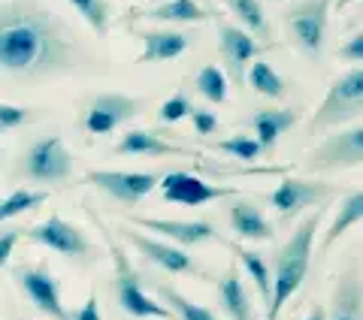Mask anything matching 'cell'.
Listing matches in <instances>:
<instances>
[{"label": "cell", "instance_id": "6", "mask_svg": "<svg viewBox=\"0 0 363 320\" xmlns=\"http://www.w3.org/2000/svg\"><path fill=\"white\" fill-rule=\"evenodd\" d=\"M21 236L33 245H43V248L55 251V254L79 263V266H91V263L100 257V251L94 248V242L88 239V233L82 227L64 221L58 215H49L43 224L30 227V230H21Z\"/></svg>", "mask_w": 363, "mask_h": 320}, {"label": "cell", "instance_id": "24", "mask_svg": "<svg viewBox=\"0 0 363 320\" xmlns=\"http://www.w3.org/2000/svg\"><path fill=\"white\" fill-rule=\"evenodd\" d=\"M149 287L155 290L157 302H164L169 312H173V317H179V320H218L215 312H209L206 305H197L194 299H188L182 290H176L173 284H167L161 278H149Z\"/></svg>", "mask_w": 363, "mask_h": 320}, {"label": "cell", "instance_id": "39", "mask_svg": "<svg viewBox=\"0 0 363 320\" xmlns=\"http://www.w3.org/2000/svg\"><path fill=\"white\" fill-rule=\"evenodd\" d=\"M300 320H327V312H324V305H312L309 312H306V317Z\"/></svg>", "mask_w": 363, "mask_h": 320}, {"label": "cell", "instance_id": "40", "mask_svg": "<svg viewBox=\"0 0 363 320\" xmlns=\"http://www.w3.org/2000/svg\"><path fill=\"white\" fill-rule=\"evenodd\" d=\"M351 4H357V0H336V9H339V13H342V9H348Z\"/></svg>", "mask_w": 363, "mask_h": 320}, {"label": "cell", "instance_id": "25", "mask_svg": "<svg viewBox=\"0 0 363 320\" xmlns=\"http://www.w3.org/2000/svg\"><path fill=\"white\" fill-rule=\"evenodd\" d=\"M140 16L149 21H164V25H203L209 18V13L197 0H164Z\"/></svg>", "mask_w": 363, "mask_h": 320}, {"label": "cell", "instance_id": "11", "mask_svg": "<svg viewBox=\"0 0 363 320\" xmlns=\"http://www.w3.org/2000/svg\"><path fill=\"white\" fill-rule=\"evenodd\" d=\"M161 197L167 202H179V205H206L212 200H227V197H240L242 188H233V185H212V181L200 178L194 173H185V169H173V173H164L161 181Z\"/></svg>", "mask_w": 363, "mask_h": 320}, {"label": "cell", "instance_id": "37", "mask_svg": "<svg viewBox=\"0 0 363 320\" xmlns=\"http://www.w3.org/2000/svg\"><path fill=\"white\" fill-rule=\"evenodd\" d=\"M21 239V230H13V227H6V230H0V269L9 263V257H13V248L18 245Z\"/></svg>", "mask_w": 363, "mask_h": 320}, {"label": "cell", "instance_id": "7", "mask_svg": "<svg viewBox=\"0 0 363 320\" xmlns=\"http://www.w3.org/2000/svg\"><path fill=\"white\" fill-rule=\"evenodd\" d=\"M363 164V124H354L348 130H336L306 154L303 173L309 176H330L345 173V169H357Z\"/></svg>", "mask_w": 363, "mask_h": 320}, {"label": "cell", "instance_id": "10", "mask_svg": "<svg viewBox=\"0 0 363 320\" xmlns=\"http://www.w3.org/2000/svg\"><path fill=\"white\" fill-rule=\"evenodd\" d=\"M9 275H13L16 287L37 305L40 314H45L49 320H73V314L67 312L61 299V281L52 275L49 266H43V263H18Z\"/></svg>", "mask_w": 363, "mask_h": 320}, {"label": "cell", "instance_id": "16", "mask_svg": "<svg viewBox=\"0 0 363 320\" xmlns=\"http://www.w3.org/2000/svg\"><path fill=\"white\" fill-rule=\"evenodd\" d=\"M116 154H128V157H188V160H206L194 148L167 142L157 130H128L121 139L112 145Z\"/></svg>", "mask_w": 363, "mask_h": 320}, {"label": "cell", "instance_id": "4", "mask_svg": "<svg viewBox=\"0 0 363 320\" xmlns=\"http://www.w3.org/2000/svg\"><path fill=\"white\" fill-rule=\"evenodd\" d=\"M336 197H339V185H333V181L285 176L276 190L267 193V202L279 212L281 224H291L294 218H300L306 209H327Z\"/></svg>", "mask_w": 363, "mask_h": 320}, {"label": "cell", "instance_id": "1", "mask_svg": "<svg viewBox=\"0 0 363 320\" xmlns=\"http://www.w3.org/2000/svg\"><path fill=\"white\" fill-rule=\"evenodd\" d=\"M88 55L76 30L40 0H0V70L45 79L79 73Z\"/></svg>", "mask_w": 363, "mask_h": 320}, {"label": "cell", "instance_id": "31", "mask_svg": "<svg viewBox=\"0 0 363 320\" xmlns=\"http://www.w3.org/2000/svg\"><path fill=\"white\" fill-rule=\"evenodd\" d=\"M194 88L200 91V97H206L209 103H224L230 94V82H227V73L221 67L206 64L194 79Z\"/></svg>", "mask_w": 363, "mask_h": 320}, {"label": "cell", "instance_id": "26", "mask_svg": "<svg viewBox=\"0 0 363 320\" xmlns=\"http://www.w3.org/2000/svg\"><path fill=\"white\" fill-rule=\"evenodd\" d=\"M224 245H227V251L233 254V260L245 269V275H248V281L255 284L257 296L267 302V299H269V278H272V275H269V266H267V257L257 254V251H252V248L240 245V242H224Z\"/></svg>", "mask_w": 363, "mask_h": 320}, {"label": "cell", "instance_id": "5", "mask_svg": "<svg viewBox=\"0 0 363 320\" xmlns=\"http://www.w3.org/2000/svg\"><path fill=\"white\" fill-rule=\"evenodd\" d=\"M360 112H363V70L360 67H351L345 76H339L327 88V97L321 100V106H318V112L309 121V133L342 127L348 121L357 124Z\"/></svg>", "mask_w": 363, "mask_h": 320}, {"label": "cell", "instance_id": "3", "mask_svg": "<svg viewBox=\"0 0 363 320\" xmlns=\"http://www.w3.org/2000/svg\"><path fill=\"white\" fill-rule=\"evenodd\" d=\"M85 212H88V218L94 221L97 227V233L104 236V242H106V251H109V257H112V269H116V275H112V290H116V302L124 314H130V317H157V320H176L173 312L164 305V302H157L152 299L149 293H145L143 287V275L133 269V263L130 257L124 254V248L118 245V239H116V230H109V227L104 224V218L91 209V202L85 200Z\"/></svg>", "mask_w": 363, "mask_h": 320}, {"label": "cell", "instance_id": "35", "mask_svg": "<svg viewBox=\"0 0 363 320\" xmlns=\"http://www.w3.org/2000/svg\"><path fill=\"white\" fill-rule=\"evenodd\" d=\"M191 124H194V130H197V136H212L215 130H218V115L215 112H209V109H200V106H194L191 109Z\"/></svg>", "mask_w": 363, "mask_h": 320}, {"label": "cell", "instance_id": "18", "mask_svg": "<svg viewBox=\"0 0 363 320\" xmlns=\"http://www.w3.org/2000/svg\"><path fill=\"white\" fill-rule=\"evenodd\" d=\"M227 221H230L236 239H242V242H272L276 239L272 221H267V215L252 200H245L242 193L227 205Z\"/></svg>", "mask_w": 363, "mask_h": 320}, {"label": "cell", "instance_id": "12", "mask_svg": "<svg viewBox=\"0 0 363 320\" xmlns=\"http://www.w3.org/2000/svg\"><path fill=\"white\" fill-rule=\"evenodd\" d=\"M116 233H121V239L128 245H133L140 254L155 263V266H161L164 272L169 275H200V278H209L206 269L200 266V263L188 254V251H182L179 245H169V242H161V239H152V236H143L140 230H133V227H118Z\"/></svg>", "mask_w": 363, "mask_h": 320}, {"label": "cell", "instance_id": "33", "mask_svg": "<svg viewBox=\"0 0 363 320\" xmlns=\"http://www.w3.org/2000/svg\"><path fill=\"white\" fill-rule=\"evenodd\" d=\"M37 118H40L37 109L16 106V103H4V100H0V133L18 130V127H25V124H33Z\"/></svg>", "mask_w": 363, "mask_h": 320}, {"label": "cell", "instance_id": "8", "mask_svg": "<svg viewBox=\"0 0 363 320\" xmlns=\"http://www.w3.org/2000/svg\"><path fill=\"white\" fill-rule=\"evenodd\" d=\"M70 173H73L70 148L64 145L61 136H43L25 152L16 176H25L28 181H37V185H58V181L70 178Z\"/></svg>", "mask_w": 363, "mask_h": 320}, {"label": "cell", "instance_id": "13", "mask_svg": "<svg viewBox=\"0 0 363 320\" xmlns=\"http://www.w3.org/2000/svg\"><path fill=\"white\" fill-rule=\"evenodd\" d=\"M143 112V103L130 94H100L82 109L79 127L88 136H106L112 130H118L121 124L133 121Z\"/></svg>", "mask_w": 363, "mask_h": 320}, {"label": "cell", "instance_id": "30", "mask_svg": "<svg viewBox=\"0 0 363 320\" xmlns=\"http://www.w3.org/2000/svg\"><path fill=\"white\" fill-rule=\"evenodd\" d=\"M79 16L85 18V25L97 33V37H106L109 25H112V4L109 0H67Z\"/></svg>", "mask_w": 363, "mask_h": 320}, {"label": "cell", "instance_id": "38", "mask_svg": "<svg viewBox=\"0 0 363 320\" xmlns=\"http://www.w3.org/2000/svg\"><path fill=\"white\" fill-rule=\"evenodd\" d=\"M73 320H104V314H100V305H97V293L88 296V299L82 302V308L73 314Z\"/></svg>", "mask_w": 363, "mask_h": 320}, {"label": "cell", "instance_id": "36", "mask_svg": "<svg viewBox=\"0 0 363 320\" xmlns=\"http://www.w3.org/2000/svg\"><path fill=\"white\" fill-rule=\"evenodd\" d=\"M339 58L354 67L363 64V33H354V37L345 40V45H339Z\"/></svg>", "mask_w": 363, "mask_h": 320}, {"label": "cell", "instance_id": "2", "mask_svg": "<svg viewBox=\"0 0 363 320\" xmlns=\"http://www.w3.org/2000/svg\"><path fill=\"white\" fill-rule=\"evenodd\" d=\"M324 209H315L312 215L297 224V230L291 233V239L276 251V260H272L269 269V299H267V317L264 320H279L281 308L288 305V299L300 290V284L306 281V272H309L312 263V245H315V233L321 227Z\"/></svg>", "mask_w": 363, "mask_h": 320}, {"label": "cell", "instance_id": "19", "mask_svg": "<svg viewBox=\"0 0 363 320\" xmlns=\"http://www.w3.org/2000/svg\"><path fill=\"white\" fill-rule=\"evenodd\" d=\"M136 40L143 42V52L136 64H161V61H173L179 55H185L191 49L194 37L185 30H173V28H164V30H133Z\"/></svg>", "mask_w": 363, "mask_h": 320}, {"label": "cell", "instance_id": "27", "mask_svg": "<svg viewBox=\"0 0 363 320\" xmlns=\"http://www.w3.org/2000/svg\"><path fill=\"white\" fill-rule=\"evenodd\" d=\"M245 82H248V88H252L255 94L267 97V100H281V97L288 94L285 79H281V76L276 73V67H272L267 58H264V61L248 64V70H245Z\"/></svg>", "mask_w": 363, "mask_h": 320}, {"label": "cell", "instance_id": "14", "mask_svg": "<svg viewBox=\"0 0 363 320\" xmlns=\"http://www.w3.org/2000/svg\"><path fill=\"white\" fill-rule=\"evenodd\" d=\"M85 181L94 185L97 190L109 193L112 200H118L124 205L143 202L149 193L157 188L161 173H121V169H88Z\"/></svg>", "mask_w": 363, "mask_h": 320}, {"label": "cell", "instance_id": "23", "mask_svg": "<svg viewBox=\"0 0 363 320\" xmlns=\"http://www.w3.org/2000/svg\"><path fill=\"white\" fill-rule=\"evenodd\" d=\"M360 221H363V190L354 188L342 202H339V212H336V218L330 221V227H327V233L321 236V245H318V251L327 254V251H330L339 239H342L351 227H357Z\"/></svg>", "mask_w": 363, "mask_h": 320}, {"label": "cell", "instance_id": "28", "mask_svg": "<svg viewBox=\"0 0 363 320\" xmlns=\"http://www.w3.org/2000/svg\"><path fill=\"white\" fill-rule=\"evenodd\" d=\"M221 4L230 9V16L240 21V28L248 30L252 37H267L269 40V18L264 13V4L260 0H221Z\"/></svg>", "mask_w": 363, "mask_h": 320}, {"label": "cell", "instance_id": "22", "mask_svg": "<svg viewBox=\"0 0 363 320\" xmlns=\"http://www.w3.org/2000/svg\"><path fill=\"white\" fill-rule=\"evenodd\" d=\"M303 118V109L297 106H288V109H257L252 118H248V124H252L255 130V139L260 142V148L269 154L272 148H276L279 136L288 133L291 127H297Z\"/></svg>", "mask_w": 363, "mask_h": 320}, {"label": "cell", "instance_id": "17", "mask_svg": "<svg viewBox=\"0 0 363 320\" xmlns=\"http://www.w3.org/2000/svg\"><path fill=\"white\" fill-rule=\"evenodd\" d=\"M128 221L143 230L161 233L167 242L176 245H203L218 242V230L209 221H167V218H145V215H128Z\"/></svg>", "mask_w": 363, "mask_h": 320}, {"label": "cell", "instance_id": "29", "mask_svg": "<svg viewBox=\"0 0 363 320\" xmlns=\"http://www.w3.org/2000/svg\"><path fill=\"white\" fill-rule=\"evenodd\" d=\"M45 200H49V193H45V190H33V188H18V190H13L6 200H0V227H4L6 221L18 218V215L40 209Z\"/></svg>", "mask_w": 363, "mask_h": 320}, {"label": "cell", "instance_id": "32", "mask_svg": "<svg viewBox=\"0 0 363 320\" xmlns=\"http://www.w3.org/2000/svg\"><path fill=\"white\" fill-rule=\"evenodd\" d=\"M215 152H221L227 157H233V160H240V164H252V160H257L260 154H264V148H260V142L255 139V136H248V133H233V136H227V139L221 142H212Z\"/></svg>", "mask_w": 363, "mask_h": 320}, {"label": "cell", "instance_id": "9", "mask_svg": "<svg viewBox=\"0 0 363 320\" xmlns=\"http://www.w3.org/2000/svg\"><path fill=\"white\" fill-rule=\"evenodd\" d=\"M330 4L333 0H300V4H294L291 9L281 13V21H285L294 45H297L306 58H318L324 49Z\"/></svg>", "mask_w": 363, "mask_h": 320}, {"label": "cell", "instance_id": "15", "mask_svg": "<svg viewBox=\"0 0 363 320\" xmlns=\"http://www.w3.org/2000/svg\"><path fill=\"white\" fill-rule=\"evenodd\" d=\"M218 49H221V61L227 67V73H230L233 85H242L248 64H252V58L260 52L257 40L248 30H242V28L230 25V21L218 18Z\"/></svg>", "mask_w": 363, "mask_h": 320}, {"label": "cell", "instance_id": "34", "mask_svg": "<svg viewBox=\"0 0 363 320\" xmlns=\"http://www.w3.org/2000/svg\"><path fill=\"white\" fill-rule=\"evenodd\" d=\"M191 109H194V103H191L185 94H173L169 100L161 103V109H157V121L161 124H179L182 118L191 115Z\"/></svg>", "mask_w": 363, "mask_h": 320}, {"label": "cell", "instance_id": "20", "mask_svg": "<svg viewBox=\"0 0 363 320\" xmlns=\"http://www.w3.org/2000/svg\"><path fill=\"white\" fill-rule=\"evenodd\" d=\"M360 308H363L360 266H357L354 260H351L348 269L339 272L336 281H333L330 312H327V320H360Z\"/></svg>", "mask_w": 363, "mask_h": 320}, {"label": "cell", "instance_id": "21", "mask_svg": "<svg viewBox=\"0 0 363 320\" xmlns=\"http://www.w3.org/2000/svg\"><path fill=\"white\" fill-rule=\"evenodd\" d=\"M218 302H221V312L230 320H255L257 314V305L252 302V293L245 290V281L236 263H230L224 269V275L218 278Z\"/></svg>", "mask_w": 363, "mask_h": 320}]
</instances>
